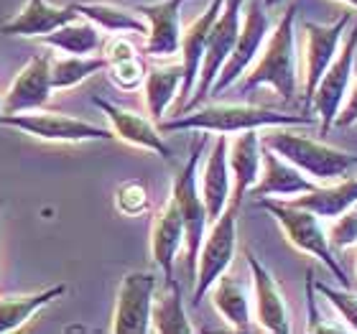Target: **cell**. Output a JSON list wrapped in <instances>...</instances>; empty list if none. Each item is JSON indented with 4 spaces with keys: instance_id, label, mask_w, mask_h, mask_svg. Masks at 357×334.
<instances>
[{
    "instance_id": "obj_1",
    "label": "cell",
    "mask_w": 357,
    "mask_h": 334,
    "mask_svg": "<svg viewBox=\"0 0 357 334\" xmlns=\"http://www.w3.org/2000/svg\"><path fill=\"white\" fill-rule=\"evenodd\" d=\"M296 13L298 6H289L268 33L258 59L250 64L240 92L250 95L258 87H271L283 103H291L298 89V54H296Z\"/></svg>"
},
{
    "instance_id": "obj_2",
    "label": "cell",
    "mask_w": 357,
    "mask_h": 334,
    "mask_svg": "<svg viewBox=\"0 0 357 334\" xmlns=\"http://www.w3.org/2000/svg\"><path fill=\"white\" fill-rule=\"evenodd\" d=\"M317 115H294V112H278L258 105H199L189 112H181L172 120H161V133H178V130H194V133H215L235 135L243 130H266L275 126H312Z\"/></svg>"
},
{
    "instance_id": "obj_3",
    "label": "cell",
    "mask_w": 357,
    "mask_h": 334,
    "mask_svg": "<svg viewBox=\"0 0 357 334\" xmlns=\"http://www.w3.org/2000/svg\"><path fill=\"white\" fill-rule=\"evenodd\" d=\"M296 126H275L261 130L263 146L275 151L281 158L294 164L298 171L317 184H329L337 179H344L357 166L355 153H347L342 149H335L329 143H321L317 138L301 135L294 130Z\"/></svg>"
},
{
    "instance_id": "obj_4",
    "label": "cell",
    "mask_w": 357,
    "mask_h": 334,
    "mask_svg": "<svg viewBox=\"0 0 357 334\" xmlns=\"http://www.w3.org/2000/svg\"><path fill=\"white\" fill-rule=\"evenodd\" d=\"M258 207L266 209L268 215L278 222L283 238L289 240V245H294L298 252H304V255L317 258L329 273L335 275V281L340 286L350 289V278L342 271L340 260L335 258V250L329 245L321 217H317L314 212H309L304 207H296L289 199H271V197H266V199H258Z\"/></svg>"
},
{
    "instance_id": "obj_5",
    "label": "cell",
    "mask_w": 357,
    "mask_h": 334,
    "mask_svg": "<svg viewBox=\"0 0 357 334\" xmlns=\"http://www.w3.org/2000/svg\"><path fill=\"white\" fill-rule=\"evenodd\" d=\"M204 135L192 146L186 164L178 169V174L174 176V184H172V197L176 202L178 212H181V220H184L186 271L192 275V281H194V271H197V255H199L202 240H204L209 227L207 207H204V199H202V192H199V161H202V153H204V146H207Z\"/></svg>"
},
{
    "instance_id": "obj_6",
    "label": "cell",
    "mask_w": 357,
    "mask_h": 334,
    "mask_svg": "<svg viewBox=\"0 0 357 334\" xmlns=\"http://www.w3.org/2000/svg\"><path fill=\"white\" fill-rule=\"evenodd\" d=\"M238 215L240 207L227 204L222 215L217 217L215 222H209L207 235L202 240L199 255H197L192 306H199L202 298L212 289V283L232 266L235 250H238Z\"/></svg>"
},
{
    "instance_id": "obj_7",
    "label": "cell",
    "mask_w": 357,
    "mask_h": 334,
    "mask_svg": "<svg viewBox=\"0 0 357 334\" xmlns=\"http://www.w3.org/2000/svg\"><path fill=\"white\" fill-rule=\"evenodd\" d=\"M0 126L21 130L46 143H100L115 138L110 128L95 126L89 120L75 118L67 112L44 110V107L31 112H15V115H0Z\"/></svg>"
},
{
    "instance_id": "obj_8",
    "label": "cell",
    "mask_w": 357,
    "mask_h": 334,
    "mask_svg": "<svg viewBox=\"0 0 357 334\" xmlns=\"http://www.w3.org/2000/svg\"><path fill=\"white\" fill-rule=\"evenodd\" d=\"M243 6H245V0H225L222 3V10H220L215 26L209 31L207 49H204V59H202V69L199 77H197V84H194V92L176 115L199 107L209 97L220 69L225 67V61L230 59L232 49H235L240 26H243Z\"/></svg>"
},
{
    "instance_id": "obj_9",
    "label": "cell",
    "mask_w": 357,
    "mask_h": 334,
    "mask_svg": "<svg viewBox=\"0 0 357 334\" xmlns=\"http://www.w3.org/2000/svg\"><path fill=\"white\" fill-rule=\"evenodd\" d=\"M355 56H357V21L350 23L347 36L342 41V49L329 64V69L321 75L319 84L312 95V110L317 112V120L321 126V135H327L335 128V120L342 110L347 92H350L352 75H355Z\"/></svg>"
},
{
    "instance_id": "obj_10",
    "label": "cell",
    "mask_w": 357,
    "mask_h": 334,
    "mask_svg": "<svg viewBox=\"0 0 357 334\" xmlns=\"http://www.w3.org/2000/svg\"><path fill=\"white\" fill-rule=\"evenodd\" d=\"M156 289H158V278L151 271H130V273L123 275L118 294H115L110 332L149 334Z\"/></svg>"
},
{
    "instance_id": "obj_11",
    "label": "cell",
    "mask_w": 357,
    "mask_h": 334,
    "mask_svg": "<svg viewBox=\"0 0 357 334\" xmlns=\"http://www.w3.org/2000/svg\"><path fill=\"white\" fill-rule=\"evenodd\" d=\"M352 23V13H342L332 23H304V112H312V95L321 75L329 69L335 56L342 49L347 29Z\"/></svg>"
},
{
    "instance_id": "obj_12",
    "label": "cell",
    "mask_w": 357,
    "mask_h": 334,
    "mask_svg": "<svg viewBox=\"0 0 357 334\" xmlns=\"http://www.w3.org/2000/svg\"><path fill=\"white\" fill-rule=\"evenodd\" d=\"M268 33H271V21H268L266 6L261 0H250L248 6H243V26H240L235 49H232L230 59L225 61V67L220 69L209 97L222 95L225 89H230L238 79H243L250 64L258 59Z\"/></svg>"
},
{
    "instance_id": "obj_13",
    "label": "cell",
    "mask_w": 357,
    "mask_h": 334,
    "mask_svg": "<svg viewBox=\"0 0 357 334\" xmlns=\"http://www.w3.org/2000/svg\"><path fill=\"white\" fill-rule=\"evenodd\" d=\"M52 52L33 54L21 72L13 77L10 87L3 92L0 103V115H15V112H31L41 110L54 95L52 84Z\"/></svg>"
},
{
    "instance_id": "obj_14",
    "label": "cell",
    "mask_w": 357,
    "mask_h": 334,
    "mask_svg": "<svg viewBox=\"0 0 357 334\" xmlns=\"http://www.w3.org/2000/svg\"><path fill=\"white\" fill-rule=\"evenodd\" d=\"M92 105L102 110V115L110 123V130L118 141L133 146V149H143L153 153V156L169 158L174 156L172 146L164 141V133L161 128L156 126V120L146 118L141 112L128 110V107H120V105L110 103V100H102V97H92Z\"/></svg>"
},
{
    "instance_id": "obj_15",
    "label": "cell",
    "mask_w": 357,
    "mask_h": 334,
    "mask_svg": "<svg viewBox=\"0 0 357 334\" xmlns=\"http://www.w3.org/2000/svg\"><path fill=\"white\" fill-rule=\"evenodd\" d=\"M245 260H248V268H250L255 321H258V327L271 334H289L291 332L289 304L283 298V291L278 286V281H275V275L263 266L253 250H245Z\"/></svg>"
},
{
    "instance_id": "obj_16",
    "label": "cell",
    "mask_w": 357,
    "mask_h": 334,
    "mask_svg": "<svg viewBox=\"0 0 357 334\" xmlns=\"http://www.w3.org/2000/svg\"><path fill=\"white\" fill-rule=\"evenodd\" d=\"M186 0H158V3H141L135 10L149 23L146 33V56L151 59H172L181 49V6Z\"/></svg>"
},
{
    "instance_id": "obj_17",
    "label": "cell",
    "mask_w": 357,
    "mask_h": 334,
    "mask_svg": "<svg viewBox=\"0 0 357 334\" xmlns=\"http://www.w3.org/2000/svg\"><path fill=\"white\" fill-rule=\"evenodd\" d=\"M227 161H230L232 174V207H243L245 197L261 179L263 169V138L261 130H243L235 133L227 149Z\"/></svg>"
},
{
    "instance_id": "obj_18",
    "label": "cell",
    "mask_w": 357,
    "mask_h": 334,
    "mask_svg": "<svg viewBox=\"0 0 357 334\" xmlns=\"http://www.w3.org/2000/svg\"><path fill=\"white\" fill-rule=\"evenodd\" d=\"M227 149H230V138L227 135H217L207 158H204V169L199 171V192L207 207L209 222H215L222 215L232 197V174L230 161H227Z\"/></svg>"
},
{
    "instance_id": "obj_19",
    "label": "cell",
    "mask_w": 357,
    "mask_h": 334,
    "mask_svg": "<svg viewBox=\"0 0 357 334\" xmlns=\"http://www.w3.org/2000/svg\"><path fill=\"white\" fill-rule=\"evenodd\" d=\"M225 0H209V6L202 10L197 18H194L189 26L181 33V49H178V56H181V69H184V82H181V107L186 105V100L192 97L194 84H197V77H199L202 59H204V49H207V38L209 31L215 26L217 15L222 10ZM178 107V110H181Z\"/></svg>"
},
{
    "instance_id": "obj_20",
    "label": "cell",
    "mask_w": 357,
    "mask_h": 334,
    "mask_svg": "<svg viewBox=\"0 0 357 334\" xmlns=\"http://www.w3.org/2000/svg\"><path fill=\"white\" fill-rule=\"evenodd\" d=\"M314 186H317V181H312L304 171H298L286 158L278 156L275 151L263 146L261 179L255 181L248 197H255V199H266V197H271V199H294L298 194L312 192Z\"/></svg>"
},
{
    "instance_id": "obj_21",
    "label": "cell",
    "mask_w": 357,
    "mask_h": 334,
    "mask_svg": "<svg viewBox=\"0 0 357 334\" xmlns=\"http://www.w3.org/2000/svg\"><path fill=\"white\" fill-rule=\"evenodd\" d=\"M181 248H184V220L174 197L169 194V199L156 209L151 222V258L164 273V281L174 278V263Z\"/></svg>"
},
{
    "instance_id": "obj_22",
    "label": "cell",
    "mask_w": 357,
    "mask_h": 334,
    "mask_svg": "<svg viewBox=\"0 0 357 334\" xmlns=\"http://www.w3.org/2000/svg\"><path fill=\"white\" fill-rule=\"evenodd\" d=\"M75 18H79V13L72 6L61 8L52 6L49 0H26V6L0 26V33L21 38H44L46 33H52Z\"/></svg>"
},
{
    "instance_id": "obj_23",
    "label": "cell",
    "mask_w": 357,
    "mask_h": 334,
    "mask_svg": "<svg viewBox=\"0 0 357 334\" xmlns=\"http://www.w3.org/2000/svg\"><path fill=\"white\" fill-rule=\"evenodd\" d=\"M212 296V306L217 314L225 319V324L235 332H250L253 324V309H250V294L248 286L240 281L238 275H232L225 271L209 289Z\"/></svg>"
},
{
    "instance_id": "obj_24",
    "label": "cell",
    "mask_w": 357,
    "mask_h": 334,
    "mask_svg": "<svg viewBox=\"0 0 357 334\" xmlns=\"http://www.w3.org/2000/svg\"><path fill=\"white\" fill-rule=\"evenodd\" d=\"M296 207H304L314 212L321 220H335L347 209L357 207V176H344L329 184H317L312 192L294 197Z\"/></svg>"
},
{
    "instance_id": "obj_25",
    "label": "cell",
    "mask_w": 357,
    "mask_h": 334,
    "mask_svg": "<svg viewBox=\"0 0 357 334\" xmlns=\"http://www.w3.org/2000/svg\"><path fill=\"white\" fill-rule=\"evenodd\" d=\"M67 294V283H56L36 294H21V296H0V334L18 332L26 327L38 312L59 301Z\"/></svg>"
},
{
    "instance_id": "obj_26",
    "label": "cell",
    "mask_w": 357,
    "mask_h": 334,
    "mask_svg": "<svg viewBox=\"0 0 357 334\" xmlns=\"http://www.w3.org/2000/svg\"><path fill=\"white\" fill-rule=\"evenodd\" d=\"M46 49L59 54H72V56H89V54H97L105 46L102 31L97 29L95 23L87 21V18H75V21L64 23L56 31L46 33L44 38H38Z\"/></svg>"
},
{
    "instance_id": "obj_27",
    "label": "cell",
    "mask_w": 357,
    "mask_h": 334,
    "mask_svg": "<svg viewBox=\"0 0 357 334\" xmlns=\"http://www.w3.org/2000/svg\"><path fill=\"white\" fill-rule=\"evenodd\" d=\"M181 82H184L181 61L166 64V67H153L146 72L143 95H146V107H149L151 120L161 123L166 118L174 100H178V95H181Z\"/></svg>"
},
{
    "instance_id": "obj_28",
    "label": "cell",
    "mask_w": 357,
    "mask_h": 334,
    "mask_svg": "<svg viewBox=\"0 0 357 334\" xmlns=\"http://www.w3.org/2000/svg\"><path fill=\"white\" fill-rule=\"evenodd\" d=\"M151 332L156 334H192L194 327L189 321L184 306L181 283L176 278L164 281V291L153 298V312H151Z\"/></svg>"
},
{
    "instance_id": "obj_29",
    "label": "cell",
    "mask_w": 357,
    "mask_h": 334,
    "mask_svg": "<svg viewBox=\"0 0 357 334\" xmlns=\"http://www.w3.org/2000/svg\"><path fill=\"white\" fill-rule=\"evenodd\" d=\"M77 13L92 21L100 31L118 36V33H149V23L143 21L138 10L112 6V3H72Z\"/></svg>"
},
{
    "instance_id": "obj_30",
    "label": "cell",
    "mask_w": 357,
    "mask_h": 334,
    "mask_svg": "<svg viewBox=\"0 0 357 334\" xmlns=\"http://www.w3.org/2000/svg\"><path fill=\"white\" fill-rule=\"evenodd\" d=\"M107 67V59L102 54H89V56H72L64 54L61 59L52 61V84L54 92H67L77 84L87 82L89 77L100 75Z\"/></svg>"
},
{
    "instance_id": "obj_31",
    "label": "cell",
    "mask_w": 357,
    "mask_h": 334,
    "mask_svg": "<svg viewBox=\"0 0 357 334\" xmlns=\"http://www.w3.org/2000/svg\"><path fill=\"white\" fill-rule=\"evenodd\" d=\"M115 209L123 217H141L151 209V192L141 179H128L115 189Z\"/></svg>"
},
{
    "instance_id": "obj_32",
    "label": "cell",
    "mask_w": 357,
    "mask_h": 334,
    "mask_svg": "<svg viewBox=\"0 0 357 334\" xmlns=\"http://www.w3.org/2000/svg\"><path fill=\"white\" fill-rule=\"evenodd\" d=\"M107 77H110V82L115 84L118 89L123 92H135V89H141L143 82H146V64H143V56H130V59H120V61H107V67H105Z\"/></svg>"
},
{
    "instance_id": "obj_33",
    "label": "cell",
    "mask_w": 357,
    "mask_h": 334,
    "mask_svg": "<svg viewBox=\"0 0 357 334\" xmlns=\"http://www.w3.org/2000/svg\"><path fill=\"white\" fill-rule=\"evenodd\" d=\"M314 289L327 298V304L335 309L344 327L350 329V332H357V294H352V291L344 289V286L335 289V286L321 283V281H314Z\"/></svg>"
},
{
    "instance_id": "obj_34",
    "label": "cell",
    "mask_w": 357,
    "mask_h": 334,
    "mask_svg": "<svg viewBox=\"0 0 357 334\" xmlns=\"http://www.w3.org/2000/svg\"><path fill=\"white\" fill-rule=\"evenodd\" d=\"M329 222L332 225L327 227V238L332 250H347L357 245V207L347 209Z\"/></svg>"
},
{
    "instance_id": "obj_35",
    "label": "cell",
    "mask_w": 357,
    "mask_h": 334,
    "mask_svg": "<svg viewBox=\"0 0 357 334\" xmlns=\"http://www.w3.org/2000/svg\"><path fill=\"white\" fill-rule=\"evenodd\" d=\"M306 332L317 334H335V332H350L344 327L342 319L329 321L321 317L319 306H317V296H314V275L312 271H306Z\"/></svg>"
},
{
    "instance_id": "obj_36",
    "label": "cell",
    "mask_w": 357,
    "mask_h": 334,
    "mask_svg": "<svg viewBox=\"0 0 357 334\" xmlns=\"http://www.w3.org/2000/svg\"><path fill=\"white\" fill-rule=\"evenodd\" d=\"M357 123V64H355V75H352V84H350V92H347V100H344L342 110L337 115L335 126L337 128H347Z\"/></svg>"
},
{
    "instance_id": "obj_37",
    "label": "cell",
    "mask_w": 357,
    "mask_h": 334,
    "mask_svg": "<svg viewBox=\"0 0 357 334\" xmlns=\"http://www.w3.org/2000/svg\"><path fill=\"white\" fill-rule=\"evenodd\" d=\"M278 3H281V0H263V6L266 8H275Z\"/></svg>"
},
{
    "instance_id": "obj_38",
    "label": "cell",
    "mask_w": 357,
    "mask_h": 334,
    "mask_svg": "<svg viewBox=\"0 0 357 334\" xmlns=\"http://www.w3.org/2000/svg\"><path fill=\"white\" fill-rule=\"evenodd\" d=\"M340 3H344V6H350V8H355V10H357V0H340Z\"/></svg>"
},
{
    "instance_id": "obj_39",
    "label": "cell",
    "mask_w": 357,
    "mask_h": 334,
    "mask_svg": "<svg viewBox=\"0 0 357 334\" xmlns=\"http://www.w3.org/2000/svg\"><path fill=\"white\" fill-rule=\"evenodd\" d=\"M0 212H3V197H0Z\"/></svg>"
},
{
    "instance_id": "obj_40",
    "label": "cell",
    "mask_w": 357,
    "mask_h": 334,
    "mask_svg": "<svg viewBox=\"0 0 357 334\" xmlns=\"http://www.w3.org/2000/svg\"><path fill=\"white\" fill-rule=\"evenodd\" d=\"M355 271H357V258H355Z\"/></svg>"
},
{
    "instance_id": "obj_41",
    "label": "cell",
    "mask_w": 357,
    "mask_h": 334,
    "mask_svg": "<svg viewBox=\"0 0 357 334\" xmlns=\"http://www.w3.org/2000/svg\"><path fill=\"white\" fill-rule=\"evenodd\" d=\"M0 103H3V95H0Z\"/></svg>"
}]
</instances>
